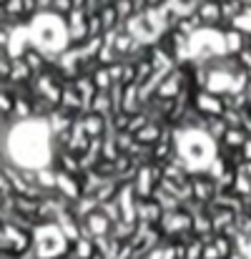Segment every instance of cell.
Segmentation results:
<instances>
[{
  "instance_id": "obj_2",
  "label": "cell",
  "mask_w": 251,
  "mask_h": 259,
  "mask_svg": "<svg viewBox=\"0 0 251 259\" xmlns=\"http://www.w3.org/2000/svg\"><path fill=\"white\" fill-rule=\"evenodd\" d=\"M193 108H196L204 118L224 116V111H226V98H224L221 93H214V91H196V96H193Z\"/></svg>"
},
{
  "instance_id": "obj_3",
  "label": "cell",
  "mask_w": 251,
  "mask_h": 259,
  "mask_svg": "<svg viewBox=\"0 0 251 259\" xmlns=\"http://www.w3.org/2000/svg\"><path fill=\"white\" fill-rule=\"evenodd\" d=\"M191 186H193V201H198L201 206H209L216 196H219V186L216 179L211 174H191Z\"/></svg>"
},
{
  "instance_id": "obj_14",
  "label": "cell",
  "mask_w": 251,
  "mask_h": 259,
  "mask_svg": "<svg viewBox=\"0 0 251 259\" xmlns=\"http://www.w3.org/2000/svg\"><path fill=\"white\" fill-rule=\"evenodd\" d=\"M166 3H171V0H148V8H161Z\"/></svg>"
},
{
  "instance_id": "obj_11",
  "label": "cell",
  "mask_w": 251,
  "mask_h": 259,
  "mask_svg": "<svg viewBox=\"0 0 251 259\" xmlns=\"http://www.w3.org/2000/svg\"><path fill=\"white\" fill-rule=\"evenodd\" d=\"M71 10H73V0H53V13L66 18Z\"/></svg>"
},
{
  "instance_id": "obj_12",
  "label": "cell",
  "mask_w": 251,
  "mask_h": 259,
  "mask_svg": "<svg viewBox=\"0 0 251 259\" xmlns=\"http://www.w3.org/2000/svg\"><path fill=\"white\" fill-rule=\"evenodd\" d=\"M241 154H244V159L251 161V136L246 139V144H244V149H241Z\"/></svg>"
},
{
  "instance_id": "obj_9",
  "label": "cell",
  "mask_w": 251,
  "mask_h": 259,
  "mask_svg": "<svg viewBox=\"0 0 251 259\" xmlns=\"http://www.w3.org/2000/svg\"><path fill=\"white\" fill-rule=\"evenodd\" d=\"M93 83L98 88V93H108L111 88L116 86L113 83V78H111V71H108V66H101L98 71H95V76H93Z\"/></svg>"
},
{
  "instance_id": "obj_4",
  "label": "cell",
  "mask_w": 251,
  "mask_h": 259,
  "mask_svg": "<svg viewBox=\"0 0 251 259\" xmlns=\"http://www.w3.org/2000/svg\"><path fill=\"white\" fill-rule=\"evenodd\" d=\"M196 15L201 18L204 28H211V30H216V28L224 23V15H221V3H216V0H201V5H198Z\"/></svg>"
},
{
  "instance_id": "obj_1",
  "label": "cell",
  "mask_w": 251,
  "mask_h": 259,
  "mask_svg": "<svg viewBox=\"0 0 251 259\" xmlns=\"http://www.w3.org/2000/svg\"><path fill=\"white\" fill-rule=\"evenodd\" d=\"M35 249V232L23 229L18 224L3 222L0 234V257H25Z\"/></svg>"
},
{
  "instance_id": "obj_10",
  "label": "cell",
  "mask_w": 251,
  "mask_h": 259,
  "mask_svg": "<svg viewBox=\"0 0 251 259\" xmlns=\"http://www.w3.org/2000/svg\"><path fill=\"white\" fill-rule=\"evenodd\" d=\"M113 5H116V10H118V15H121V23H128L131 18H136V15H138V13H136L133 0H116Z\"/></svg>"
},
{
  "instance_id": "obj_5",
  "label": "cell",
  "mask_w": 251,
  "mask_h": 259,
  "mask_svg": "<svg viewBox=\"0 0 251 259\" xmlns=\"http://www.w3.org/2000/svg\"><path fill=\"white\" fill-rule=\"evenodd\" d=\"M246 46H249V35H244L241 30L229 28L224 33V53L226 56H239L241 51H246Z\"/></svg>"
},
{
  "instance_id": "obj_13",
  "label": "cell",
  "mask_w": 251,
  "mask_h": 259,
  "mask_svg": "<svg viewBox=\"0 0 251 259\" xmlns=\"http://www.w3.org/2000/svg\"><path fill=\"white\" fill-rule=\"evenodd\" d=\"M88 8V0H73V10H85Z\"/></svg>"
},
{
  "instance_id": "obj_8",
  "label": "cell",
  "mask_w": 251,
  "mask_h": 259,
  "mask_svg": "<svg viewBox=\"0 0 251 259\" xmlns=\"http://www.w3.org/2000/svg\"><path fill=\"white\" fill-rule=\"evenodd\" d=\"M244 10H246V0H229V3H224V5H221L224 23L234 25V20H236L239 15H244Z\"/></svg>"
},
{
  "instance_id": "obj_7",
  "label": "cell",
  "mask_w": 251,
  "mask_h": 259,
  "mask_svg": "<svg viewBox=\"0 0 251 259\" xmlns=\"http://www.w3.org/2000/svg\"><path fill=\"white\" fill-rule=\"evenodd\" d=\"M246 139H249V134H246L244 128H229V131H226V136H224V141H221L219 146L231 149V151H241V149H244V144H246Z\"/></svg>"
},
{
  "instance_id": "obj_6",
  "label": "cell",
  "mask_w": 251,
  "mask_h": 259,
  "mask_svg": "<svg viewBox=\"0 0 251 259\" xmlns=\"http://www.w3.org/2000/svg\"><path fill=\"white\" fill-rule=\"evenodd\" d=\"M204 131L214 144H221L229 131V123L224 121V116H211V118H204Z\"/></svg>"
},
{
  "instance_id": "obj_16",
  "label": "cell",
  "mask_w": 251,
  "mask_h": 259,
  "mask_svg": "<svg viewBox=\"0 0 251 259\" xmlns=\"http://www.w3.org/2000/svg\"><path fill=\"white\" fill-rule=\"evenodd\" d=\"M246 48H249V51H251V38H249V46H246Z\"/></svg>"
},
{
  "instance_id": "obj_15",
  "label": "cell",
  "mask_w": 251,
  "mask_h": 259,
  "mask_svg": "<svg viewBox=\"0 0 251 259\" xmlns=\"http://www.w3.org/2000/svg\"><path fill=\"white\" fill-rule=\"evenodd\" d=\"M244 171H246V174H249V176H251V161H246V166H244Z\"/></svg>"
}]
</instances>
